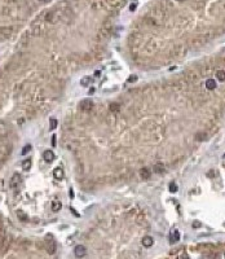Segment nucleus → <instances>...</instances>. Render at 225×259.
Segmentation results:
<instances>
[{"mask_svg": "<svg viewBox=\"0 0 225 259\" xmlns=\"http://www.w3.org/2000/svg\"><path fill=\"white\" fill-rule=\"evenodd\" d=\"M21 183H22L21 176L18 175V174H14V175L11 177L9 185H11V188H12V189H18V188H20V185H21Z\"/></svg>", "mask_w": 225, "mask_h": 259, "instance_id": "1", "label": "nucleus"}, {"mask_svg": "<svg viewBox=\"0 0 225 259\" xmlns=\"http://www.w3.org/2000/svg\"><path fill=\"white\" fill-rule=\"evenodd\" d=\"M92 108H93V101L89 99L83 100V101L80 103V109L84 110V112H89V110H92Z\"/></svg>", "mask_w": 225, "mask_h": 259, "instance_id": "2", "label": "nucleus"}, {"mask_svg": "<svg viewBox=\"0 0 225 259\" xmlns=\"http://www.w3.org/2000/svg\"><path fill=\"white\" fill-rule=\"evenodd\" d=\"M74 254H75L76 258H82V257H84L85 254H87V249H85L83 245H78V246H75V249H74Z\"/></svg>", "mask_w": 225, "mask_h": 259, "instance_id": "3", "label": "nucleus"}, {"mask_svg": "<svg viewBox=\"0 0 225 259\" xmlns=\"http://www.w3.org/2000/svg\"><path fill=\"white\" fill-rule=\"evenodd\" d=\"M180 240V233L179 231L176 228L174 229H171V232H170V242L171 244H176Z\"/></svg>", "mask_w": 225, "mask_h": 259, "instance_id": "4", "label": "nucleus"}, {"mask_svg": "<svg viewBox=\"0 0 225 259\" xmlns=\"http://www.w3.org/2000/svg\"><path fill=\"white\" fill-rule=\"evenodd\" d=\"M43 160H44L47 163H51V162L55 160V153L52 150H45L43 153Z\"/></svg>", "mask_w": 225, "mask_h": 259, "instance_id": "5", "label": "nucleus"}, {"mask_svg": "<svg viewBox=\"0 0 225 259\" xmlns=\"http://www.w3.org/2000/svg\"><path fill=\"white\" fill-rule=\"evenodd\" d=\"M141 244H142V246H145V247H150V246H153V244H154V240H153V237H150V236H145L141 240Z\"/></svg>", "mask_w": 225, "mask_h": 259, "instance_id": "6", "label": "nucleus"}, {"mask_svg": "<svg viewBox=\"0 0 225 259\" xmlns=\"http://www.w3.org/2000/svg\"><path fill=\"white\" fill-rule=\"evenodd\" d=\"M153 170H154L155 174L160 175V174H164V171H166V166H164L163 163H157L154 167H153Z\"/></svg>", "mask_w": 225, "mask_h": 259, "instance_id": "7", "label": "nucleus"}, {"mask_svg": "<svg viewBox=\"0 0 225 259\" xmlns=\"http://www.w3.org/2000/svg\"><path fill=\"white\" fill-rule=\"evenodd\" d=\"M53 176L56 177L57 180H61L62 177H64V170L61 169V167H56L53 170Z\"/></svg>", "mask_w": 225, "mask_h": 259, "instance_id": "8", "label": "nucleus"}, {"mask_svg": "<svg viewBox=\"0 0 225 259\" xmlns=\"http://www.w3.org/2000/svg\"><path fill=\"white\" fill-rule=\"evenodd\" d=\"M151 175V171L149 169H146V167H142V169L140 170V176L142 177V179H149Z\"/></svg>", "mask_w": 225, "mask_h": 259, "instance_id": "9", "label": "nucleus"}, {"mask_svg": "<svg viewBox=\"0 0 225 259\" xmlns=\"http://www.w3.org/2000/svg\"><path fill=\"white\" fill-rule=\"evenodd\" d=\"M206 88L210 89V91H212L216 88V82H215L213 79H208L207 82H206Z\"/></svg>", "mask_w": 225, "mask_h": 259, "instance_id": "10", "label": "nucleus"}, {"mask_svg": "<svg viewBox=\"0 0 225 259\" xmlns=\"http://www.w3.org/2000/svg\"><path fill=\"white\" fill-rule=\"evenodd\" d=\"M30 167H31V160H30V158H27V160L22 161V169L23 170L28 171V170H30Z\"/></svg>", "mask_w": 225, "mask_h": 259, "instance_id": "11", "label": "nucleus"}, {"mask_svg": "<svg viewBox=\"0 0 225 259\" xmlns=\"http://www.w3.org/2000/svg\"><path fill=\"white\" fill-rule=\"evenodd\" d=\"M62 207V205H61V202L60 201H53V202H52V210H53V211H58V210Z\"/></svg>", "mask_w": 225, "mask_h": 259, "instance_id": "12", "label": "nucleus"}, {"mask_svg": "<svg viewBox=\"0 0 225 259\" xmlns=\"http://www.w3.org/2000/svg\"><path fill=\"white\" fill-rule=\"evenodd\" d=\"M91 82H92V78H89V76H84V78L80 80V84H82L83 87H87V86L91 84Z\"/></svg>", "mask_w": 225, "mask_h": 259, "instance_id": "13", "label": "nucleus"}, {"mask_svg": "<svg viewBox=\"0 0 225 259\" xmlns=\"http://www.w3.org/2000/svg\"><path fill=\"white\" fill-rule=\"evenodd\" d=\"M216 78H217V80H220V82H224L225 80V71L224 70H219L216 73Z\"/></svg>", "mask_w": 225, "mask_h": 259, "instance_id": "14", "label": "nucleus"}, {"mask_svg": "<svg viewBox=\"0 0 225 259\" xmlns=\"http://www.w3.org/2000/svg\"><path fill=\"white\" fill-rule=\"evenodd\" d=\"M121 106H119V104H110V110H111L113 113H118Z\"/></svg>", "mask_w": 225, "mask_h": 259, "instance_id": "15", "label": "nucleus"}, {"mask_svg": "<svg viewBox=\"0 0 225 259\" xmlns=\"http://www.w3.org/2000/svg\"><path fill=\"white\" fill-rule=\"evenodd\" d=\"M170 192L171 193H175V192H177V184L175 183V181H172V183H170Z\"/></svg>", "mask_w": 225, "mask_h": 259, "instance_id": "16", "label": "nucleus"}, {"mask_svg": "<svg viewBox=\"0 0 225 259\" xmlns=\"http://www.w3.org/2000/svg\"><path fill=\"white\" fill-rule=\"evenodd\" d=\"M30 150H31V145H30V144H27V145H26V146H25V148H23V149H22L21 154H22V156H26V154H27V153L30 152Z\"/></svg>", "mask_w": 225, "mask_h": 259, "instance_id": "17", "label": "nucleus"}, {"mask_svg": "<svg viewBox=\"0 0 225 259\" xmlns=\"http://www.w3.org/2000/svg\"><path fill=\"white\" fill-rule=\"evenodd\" d=\"M136 80H137V75L133 74V75H131L130 78H128V83H133V82H136Z\"/></svg>", "mask_w": 225, "mask_h": 259, "instance_id": "18", "label": "nucleus"}, {"mask_svg": "<svg viewBox=\"0 0 225 259\" xmlns=\"http://www.w3.org/2000/svg\"><path fill=\"white\" fill-rule=\"evenodd\" d=\"M57 127V119H51V130H55Z\"/></svg>", "mask_w": 225, "mask_h": 259, "instance_id": "19", "label": "nucleus"}, {"mask_svg": "<svg viewBox=\"0 0 225 259\" xmlns=\"http://www.w3.org/2000/svg\"><path fill=\"white\" fill-rule=\"evenodd\" d=\"M56 141H57V137H56V135H53L52 136V145L53 146H56Z\"/></svg>", "mask_w": 225, "mask_h": 259, "instance_id": "20", "label": "nucleus"}, {"mask_svg": "<svg viewBox=\"0 0 225 259\" xmlns=\"http://www.w3.org/2000/svg\"><path fill=\"white\" fill-rule=\"evenodd\" d=\"M204 133H199V136H197V140H204L206 136H203Z\"/></svg>", "mask_w": 225, "mask_h": 259, "instance_id": "21", "label": "nucleus"}, {"mask_svg": "<svg viewBox=\"0 0 225 259\" xmlns=\"http://www.w3.org/2000/svg\"><path fill=\"white\" fill-rule=\"evenodd\" d=\"M135 9H136V4H135V3H132L131 5H130V11H132V12H133Z\"/></svg>", "mask_w": 225, "mask_h": 259, "instance_id": "22", "label": "nucleus"}, {"mask_svg": "<svg viewBox=\"0 0 225 259\" xmlns=\"http://www.w3.org/2000/svg\"><path fill=\"white\" fill-rule=\"evenodd\" d=\"M193 227H195V228H197V227H200V223H199V222H194V223H193Z\"/></svg>", "mask_w": 225, "mask_h": 259, "instance_id": "23", "label": "nucleus"}, {"mask_svg": "<svg viewBox=\"0 0 225 259\" xmlns=\"http://www.w3.org/2000/svg\"><path fill=\"white\" fill-rule=\"evenodd\" d=\"M69 193H70V198H74V190H73V189H70V190H69Z\"/></svg>", "mask_w": 225, "mask_h": 259, "instance_id": "24", "label": "nucleus"}, {"mask_svg": "<svg viewBox=\"0 0 225 259\" xmlns=\"http://www.w3.org/2000/svg\"><path fill=\"white\" fill-rule=\"evenodd\" d=\"M39 2H41V3H49L51 0H39Z\"/></svg>", "mask_w": 225, "mask_h": 259, "instance_id": "25", "label": "nucleus"}, {"mask_svg": "<svg viewBox=\"0 0 225 259\" xmlns=\"http://www.w3.org/2000/svg\"><path fill=\"white\" fill-rule=\"evenodd\" d=\"M101 75V71H96V76H100Z\"/></svg>", "mask_w": 225, "mask_h": 259, "instance_id": "26", "label": "nucleus"}, {"mask_svg": "<svg viewBox=\"0 0 225 259\" xmlns=\"http://www.w3.org/2000/svg\"><path fill=\"white\" fill-rule=\"evenodd\" d=\"M93 92H94V88H91V89H89V93H91V95H92Z\"/></svg>", "mask_w": 225, "mask_h": 259, "instance_id": "27", "label": "nucleus"}, {"mask_svg": "<svg viewBox=\"0 0 225 259\" xmlns=\"http://www.w3.org/2000/svg\"><path fill=\"white\" fill-rule=\"evenodd\" d=\"M179 2H181V0H179Z\"/></svg>", "mask_w": 225, "mask_h": 259, "instance_id": "28", "label": "nucleus"}, {"mask_svg": "<svg viewBox=\"0 0 225 259\" xmlns=\"http://www.w3.org/2000/svg\"><path fill=\"white\" fill-rule=\"evenodd\" d=\"M224 157H225V154H224Z\"/></svg>", "mask_w": 225, "mask_h": 259, "instance_id": "29", "label": "nucleus"}]
</instances>
